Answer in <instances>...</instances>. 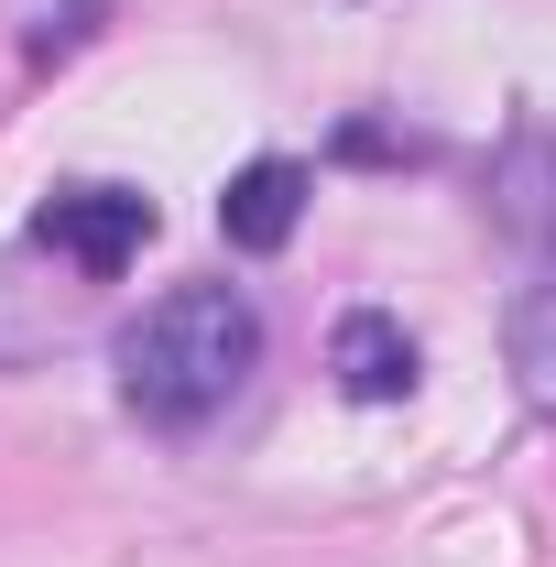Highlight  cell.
I'll return each mask as SVG.
<instances>
[{
	"instance_id": "1",
	"label": "cell",
	"mask_w": 556,
	"mask_h": 567,
	"mask_svg": "<svg viewBox=\"0 0 556 567\" xmlns=\"http://www.w3.org/2000/svg\"><path fill=\"white\" fill-rule=\"evenodd\" d=\"M110 371H121V404L142 425L186 436V425L229 415V393L262 371V306L240 284H175L110 339Z\"/></svg>"
},
{
	"instance_id": "2",
	"label": "cell",
	"mask_w": 556,
	"mask_h": 567,
	"mask_svg": "<svg viewBox=\"0 0 556 567\" xmlns=\"http://www.w3.org/2000/svg\"><path fill=\"white\" fill-rule=\"evenodd\" d=\"M164 229V208L142 197V186H55L44 208H33V251H55L76 284H110L142 262V240Z\"/></svg>"
},
{
	"instance_id": "3",
	"label": "cell",
	"mask_w": 556,
	"mask_h": 567,
	"mask_svg": "<svg viewBox=\"0 0 556 567\" xmlns=\"http://www.w3.org/2000/svg\"><path fill=\"white\" fill-rule=\"evenodd\" d=\"M328 371H339L349 404H404L425 382V350H415V328L393 306H349L339 328H328Z\"/></svg>"
},
{
	"instance_id": "4",
	"label": "cell",
	"mask_w": 556,
	"mask_h": 567,
	"mask_svg": "<svg viewBox=\"0 0 556 567\" xmlns=\"http://www.w3.org/2000/svg\"><path fill=\"white\" fill-rule=\"evenodd\" d=\"M306 197H317V175H306L295 153H251V164L218 186V240H229V251H284L295 218H306Z\"/></svg>"
},
{
	"instance_id": "5",
	"label": "cell",
	"mask_w": 556,
	"mask_h": 567,
	"mask_svg": "<svg viewBox=\"0 0 556 567\" xmlns=\"http://www.w3.org/2000/svg\"><path fill=\"white\" fill-rule=\"evenodd\" d=\"M491 218H502V229H524V240L556 262V142H524V153L502 164V186H491Z\"/></svg>"
},
{
	"instance_id": "6",
	"label": "cell",
	"mask_w": 556,
	"mask_h": 567,
	"mask_svg": "<svg viewBox=\"0 0 556 567\" xmlns=\"http://www.w3.org/2000/svg\"><path fill=\"white\" fill-rule=\"evenodd\" d=\"M502 350H513V382H524V404H535V415H556V284L513 295V317H502Z\"/></svg>"
},
{
	"instance_id": "7",
	"label": "cell",
	"mask_w": 556,
	"mask_h": 567,
	"mask_svg": "<svg viewBox=\"0 0 556 567\" xmlns=\"http://www.w3.org/2000/svg\"><path fill=\"white\" fill-rule=\"evenodd\" d=\"M99 11H110V0H66V11H44V33H33V66H44V55H76V44L99 33Z\"/></svg>"
}]
</instances>
